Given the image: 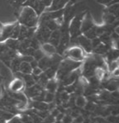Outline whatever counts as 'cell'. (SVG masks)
<instances>
[{"label":"cell","instance_id":"25","mask_svg":"<svg viewBox=\"0 0 119 123\" xmlns=\"http://www.w3.org/2000/svg\"><path fill=\"white\" fill-rule=\"evenodd\" d=\"M106 120L108 123H119V115H118V116L109 115V116L107 117Z\"/></svg>","mask_w":119,"mask_h":123},{"label":"cell","instance_id":"23","mask_svg":"<svg viewBox=\"0 0 119 123\" xmlns=\"http://www.w3.org/2000/svg\"><path fill=\"white\" fill-rule=\"evenodd\" d=\"M74 104L76 105L78 108H84L85 105L87 104V100H86V98L83 95H78V96L75 98V100H74Z\"/></svg>","mask_w":119,"mask_h":123},{"label":"cell","instance_id":"7","mask_svg":"<svg viewBox=\"0 0 119 123\" xmlns=\"http://www.w3.org/2000/svg\"><path fill=\"white\" fill-rule=\"evenodd\" d=\"M37 28H28L20 25V32L18 36V40L22 41L25 39H29L34 37V34Z\"/></svg>","mask_w":119,"mask_h":123},{"label":"cell","instance_id":"2","mask_svg":"<svg viewBox=\"0 0 119 123\" xmlns=\"http://www.w3.org/2000/svg\"><path fill=\"white\" fill-rule=\"evenodd\" d=\"M20 24L17 21L3 24L0 22V43H4L9 39H18Z\"/></svg>","mask_w":119,"mask_h":123},{"label":"cell","instance_id":"30","mask_svg":"<svg viewBox=\"0 0 119 123\" xmlns=\"http://www.w3.org/2000/svg\"><path fill=\"white\" fill-rule=\"evenodd\" d=\"M111 74H112V76L113 77H115V78H118L119 77V67L118 68H117L116 70H114L112 73H111Z\"/></svg>","mask_w":119,"mask_h":123},{"label":"cell","instance_id":"21","mask_svg":"<svg viewBox=\"0 0 119 123\" xmlns=\"http://www.w3.org/2000/svg\"><path fill=\"white\" fill-rule=\"evenodd\" d=\"M4 43L10 49L17 52V50H18V48H19V45H20V41L18 40V39H7V41H5Z\"/></svg>","mask_w":119,"mask_h":123},{"label":"cell","instance_id":"12","mask_svg":"<svg viewBox=\"0 0 119 123\" xmlns=\"http://www.w3.org/2000/svg\"><path fill=\"white\" fill-rule=\"evenodd\" d=\"M41 49L46 56H52V55L57 53L56 48L54 47L52 44H51V43L48 42L42 43L41 46Z\"/></svg>","mask_w":119,"mask_h":123},{"label":"cell","instance_id":"28","mask_svg":"<svg viewBox=\"0 0 119 123\" xmlns=\"http://www.w3.org/2000/svg\"><path fill=\"white\" fill-rule=\"evenodd\" d=\"M42 72H43V71H41L38 67H35V68L32 69L31 75H32V76H39Z\"/></svg>","mask_w":119,"mask_h":123},{"label":"cell","instance_id":"14","mask_svg":"<svg viewBox=\"0 0 119 123\" xmlns=\"http://www.w3.org/2000/svg\"><path fill=\"white\" fill-rule=\"evenodd\" d=\"M93 27H94V22H93L92 19L89 16L88 17L86 16L85 18L82 20V22H81V32H86Z\"/></svg>","mask_w":119,"mask_h":123},{"label":"cell","instance_id":"1","mask_svg":"<svg viewBox=\"0 0 119 123\" xmlns=\"http://www.w3.org/2000/svg\"><path fill=\"white\" fill-rule=\"evenodd\" d=\"M17 22L21 25L28 28H37L38 25L39 16L31 7L23 6L17 15Z\"/></svg>","mask_w":119,"mask_h":123},{"label":"cell","instance_id":"11","mask_svg":"<svg viewBox=\"0 0 119 123\" xmlns=\"http://www.w3.org/2000/svg\"><path fill=\"white\" fill-rule=\"evenodd\" d=\"M68 3L69 0H52L51 7L45 10V12H55L61 10Z\"/></svg>","mask_w":119,"mask_h":123},{"label":"cell","instance_id":"33","mask_svg":"<svg viewBox=\"0 0 119 123\" xmlns=\"http://www.w3.org/2000/svg\"><path fill=\"white\" fill-rule=\"evenodd\" d=\"M117 62H118V67H119V58L117 60Z\"/></svg>","mask_w":119,"mask_h":123},{"label":"cell","instance_id":"4","mask_svg":"<svg viewBox=\"0 0 119 123\" xmlns=\"http://www.w3.org/2000/svg\"><path fill=\"white\" fill-rule=\"evenodd\" d=\"M18 55L17 52L10 49L4 43H0V61L6 67H9L11 62Z\"/></svg>","mask_w":119,"mask_h":123},{"label":"cell","instance_id":"13","mask_svg":"<svg viewBox=\"0 0 119 123\" xmlns=\"http://www.w3.org/2000/svg\"><path fill=\"white\" fill-rule=\"evenodd\" d=\"M60 30H55V31H52L51 34V36L48 40V43L52 44L53 46L57 48L60 43Z\"/></svg>","mask_w":119,"mask_h":123},{"label":"cell","instance_id":"27","mask_svg":"<svg viewBox=\"0 0 119 123\" xmlns=\"http://www.w3.org/2000/svg\"><path fill=\"white\" fill-rule=\"evenodd\" d=\"M73 117L70 115H65L64 117L62 119V123H72L73 122Z\"/></svg>","mask_w":119,"mask_h":123},{"label":"cell","instance_id":"5","mask_svg":"<svg viewBox=\"0 0 119 123\" xmlns=\"http://www.w3.org/2000/svg\"><path fill=\"white\" fill-rule=\"evenodd\" d=\"M66 58L75 62H82L84 58L83 49L79 46H72L67 49L64 53Z\"/></svg>","mask_w":119,"mask_h":123},{"label":"cell","instance_id":"6","mask_svg":"<svg viewBox=\"0 0 119 123\" xmlns=\"http://www.w3.org/2000/svg\"><path fill=\"white\" fill-rule=\"evenodd\" d=\"M51 31L44 25H38L36 29L34 37L40 43L42 44L44 43H47L51 36Z\"/></svg>","mask_w":119,"mask_h":123},{"label":"cell","instance_id":"8","mask_svg":"<svg viewBox=\"0 0 119 123\" xmlns=\"http://www.w3.org/2000/svg\"><path fill=\"white\" fill-rule=\"evenodd\" d=\"M77 42L79 47L82 49H84L86 53H90L93 52V47L92 43H91V40L84 36V35H81L77 38Z\"/></svg>","mask_w":119,"mask_h":123},{"label":"cell","instance_id":"20","mask_svg":"<svg viewBox=\"0 0 119 123\" xmlns=\"http://www.w3.org/2000/svg\"><path fill=\"white\" fill-rule=\"evenodd\" d=\"M14 117V115L7 111L0 109V123H7Z\"/></svg>","mask_w":119,"mask_h":123},{"label":"cell","instance_id":"15","mask_svg":"<svg viewBox=\"0 0 119 123\" xmlns=\"http://www.w3.org/2000/svg\"><path fill=\"white\" fill-rule=\"evenodd\" d=\"M19 74H21V73H19ZM20 78L23 80L26 88H29V87H31V86H33L35 84H37L34 76H33L31 74H29V75L21 74V77H20Z\"/></svg>","mask_w":119,"mask_h":123},{"label":"cell","instance_id":"9","mask_svg":"<svg viewBox=\"0 0 119 123\" xmlns=\"http://www.w3.org/2000/svg\"><path fill=\"white\" fill-rule=\"evenodd\" d=\"M9 89L11 92L19 93L25 89V84L21 78H16L11 81L9 85Z\"/></svg>","mask_w":119,"mask_h":123},{"label":"cell","instance_id":"19","mask_svg":"<svg viewBox=\"0 0 119 123\" xmlns=\"http://www.w3.org/2000/svg\"><path fill=\"white\" fill-rule=\"evenodd\" d=\"M45 90H47V92L55 94V93L58 90V84H57L56 80H54V79H51V80H48L47 84L45 85Z\"/></svg>","mask_w":119,"mask_h":123},{"label":"cell","instance_id":"32","mask_svg":"<svg viewBox=\"0 0 119 123\" xmlns=\"http://www.w3.org/2000/svg\"><path fill=\"white\" fill-rule=\"evenodd\" d=\"M114 33H116L119 36V25H118V26H116L114 28Z\"/></svg>","mask_w":119,"mask_h":123},{"label":"cell","instance_id":"26","mask_svg":"<svg viewBox=\"0 0 119 123\" xmlns=\"http://www.w3.org/2000/svg\"><path fill=\"white\" fill-rule=\"evenodd\" d=\"M115 19H116V17H114L112 14H111V13H109V14H107L105 16V21H106L108 24H112L115 21Z\"/></svg>","mask_w":119,"mask_h":123},{"label":"cell","instance_id":"3","mask_svg":"<svg viewBox=\"0 0 119 123\" xmlns=\"http://www.w3.org/2000/svg\"><path fill=\"white\" fill-rule=\"evenodd\" d=\"M81 66L80 62H75L73 60H70L69 58H65L64 60L61 61L60 63V66L57 70L55 77L59 80H62L65 76L70 72L75 71L76 69L79 68Z\"/></svg>","mask_w":119,"mask_h":123},{"label":"cell","instance_id":"29","mask_svg":"<svg viewBox=\"0 0 119 123\" xmlns=\"http://www.w3.org/2000/svg\"><path fill=\"white\" fill-rule=\"evenodd\" d=\"M112 42H113V46L115 48V49H117V50L119 51V37L118 39L112 40Z\"/></svg>","mask_w":119,"mask_h":123},{"label":"cell","instance_id":"24","mask_svg":"<svg viewBox=\"0 0 119 123\" xmlns=\"http://www.w3.org/2000/svg\"><path fill=\"white\" fill-rule=\"evenodd\" d=\"M55 94L50 92H45V98H44V102L46 104H51V103H54L55 101Z\"/></svg>","mask_w":119,"mask_h":123},{"label":"cell","instance_id":"16","mask_svg":"<svg viewBox=\"0 0 119 123\" xmlns=\"http://www.w3.org/2000/svg\"><path fill=\"white\" fill-rule=\"evenodd\" d=\"M27 1V0H8L9 4L14 9V13L16 14V17H17V13L20 11L21 7L24 6Z\"/></svg>","mask_w":119,"mask_h":123},{"label":"cell","instance_id":"22","mask_svg":"<svg viewBox=\"0 0 119 123\" xmlns=\"http://www.w3.org/2000/svg\"><path fill=\"white\" fill-rule=\"evenodd\" d=\"M31 107L37 111H48V104L40 101H33Z\"/></svg>","mask_w":119,"mask_h":123},{"label":"cell","instance_id":"31","mask_svg":"<svg viewBox=\"0 0 119 123\" xmlns=\"http://www.w3.org/2000/svg\"><path fill=\"white\" fill-rule=\"evenodd\" d=\"M112 0H98V3H105V4H108V3H110V2H112Z\"/></svg>","mask_w":119,"mask_h":123},{"label":"cell","instance_id":"10","mask_svg":"<svg viewBox=\"0 0 119 123\" xmlns=\"http://www.w3.org/2000/svg\"><path fill=\"white\" fill-rule=\"evenodd\" d=\"M37 62H38V67L42 71H45V70H47L48 68H50V67H51L53 66L51 57L46 56V55L43 57L41 59H40Z\"/></svg>","mask_w":119,"mask_h":123},{"label":"cell","instance_id":"17","mask_svg":"<svg viewBox=\"0 0 119 123\" xmlns=\"http://www.w3.org/2000/svg\"><path fill=\"white\" fill-rule=\"evenodd\" d=\"M19 73L23 75H29L31 74L32 72V67L29 62H22L21 65L19 67Z\"/></svg>","mask_w":119,"mask_h":123},{"label":"cell","instance_id":"18","mask_svg":"<svg viewBox=\"0 0 119 123\" xmlns=\"http://www.w3.org/2000/svg\"><path fill=\"white\" fill-rule=\"evenodd\" d=\"M21 62H22V61H21V58H20V55H18V56L17 57H15V58L11 62L8 68L13 71V73L17 74L19 71V67H20V65H21Z\"/></svg>","mask_w":119,"mask_h":123}]
</instances>
